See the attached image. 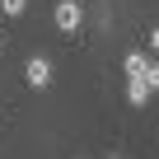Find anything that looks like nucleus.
Returning a JSON list of instances; mask_svg holds the SVG:
<instances>
[{"instance_id":"f257e3e1","label":"nucleus","mask_w":159,"mask_h":159,"mask_svg":"<svg viewBox=\"0 0 159 159\" xmlns=\"http://www.w3.org/2000/svg\"><path fill=\"white\" fill-rule=\"evenodd\" d=\"M80 24H84V5L80 0H56V28L61 33H80Z\"/></svg>"},{"instance_id":"f03ea898","label":"nucleus","mask_w":159,"mask_h":159,"mask_svg":"<svg viewBox=\"0 0 159 159\" xmlns=\"http://www.w3.org/2000/svg\"><path fill=\"white\" fill-rule=\"evenodd\" d=\"M24 80H28L33 89H47V84H52V61H47V56H28V66H24Z\"/></svg>"},{"instance_id":"7ed1b4c3","label":"nucleus","mask_w":159,"mask_h":159,"mask_svg":"<svg viewBox=\"0 0 159 159\" xmlns=\"http://www.w3.org/2000/svg\"><path fill=\"white\" fill-rule=\"evenodd\" d=\"M126 103H131V108L150 103V84H145V80H131V84H126Z\"/></svg>"},{"instance_id":"20e7f679","label":"nucleus","mask_w":159,"mask_h":159,"mask_svg":"<svg viewBox=\"0 0 159 159\" xmlns=\"http://www.w3.org/2000/svg\"><path fill=\"white\" fill-rule=\"evenodd\" d=\"M145 66H150V56H145V52H131V56H126V75H131V80H140V75H145Z\"/></svg>"},{"instance_id":"39448f33","label":"nucleus","mask_w":159,"mask_h":159,"mask_svg":"<svg viewBox=\"0 0 159 159\" xmlns=\"http://www.w3.org/2000/svg\"><path fill=\"white\" fill-rule=\"evenodd\" d=\"M140 80L150 84V94H159V56H154V61L145 66V75H140Z\"/></svg>"},{"instance_id":"423d86ee","label":"nucleus","mask_w":159,"mask_h":159,"mask_svg":"<svg viewBox=\"0 0 159 159\" xmlns=\"http://www.w3.org/2000/svg\"><path fill=\"white\" fill-rule=\"evenodd\" d=\"M0 10H5V14H10V19H19V14H24V10H28V0H0Z\"/></svg>"},{"instance_id":"0eeeda50","label":"nucleus","mask_w":159,"mask_h":159,"mask_svg":"<svg viewBox=\"0 0 159 159\" xmlns=\"http://www.w3.org/2000/svg\"><path fill=\"white\" fill-rule=\"evenodd\" d=\"M150 47H154V56H159V24H154V33H150Z\"/></svg>"},{"instance_id":"6e6552de","label":"nucleus","mask_w":159,"mask_h":159,"mask_svg":"<svg viewBox=\"0 0 159 159\" xmlns=\"http://www.w3.org/2000/svg\"><path fill=\"white\" fill-rule=\"evenodd\" d=\"M108 159H122V154H108Z\"/></svg>"},{"instance_id":"1a4fd4ad","label":"nucleus","mask_w":159,"mask_h":159,"mask_svg":"<svg viewBox=\"0 0 159 159\" xmlns=\"http://www.w3.org/2000/svg\"><path fill=\"white\" fill-rule=\"evenodd\" d=\"M154 140H159V131H154Z\"/></svg>"},{"instance_id":"9d476101","label":"nucleus","mask_w":159,"mask_h":159,"mask_svg":"<svg viewBox=\"0 0 159 159\" xmlns=\"http://www.w3.org/2000/svg\"><path fill=\"white\" fill-rule=\"evenodd\" d=\"M0 47H5V42H0Z\"/></svg>"}]
</instances>
